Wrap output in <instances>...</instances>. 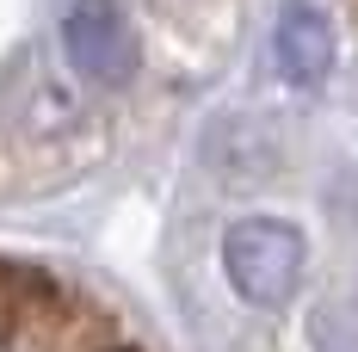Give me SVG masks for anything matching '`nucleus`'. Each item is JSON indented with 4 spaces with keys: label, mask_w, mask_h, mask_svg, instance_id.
Listing matches in <instances>:
<instances>
[{
    "label": "nucleus",
    "mask_w": 358,
    "mask_h": 352,
    "mask_svg": "<svg viewBox=\"0 0 358 352\" xmlns=\"http://www.w3.org/2000/svg\"><path fill=\"white\" fill-rule=\"evenodd\" d=\"M222 272L253 309H285L303 284V235L272 216H241L222 235Z\"/></svg>",
    "instance_id": "obj_1"
},
{
    "label": "nucleus",
    "mask_w": 358,
    "mask_h": 352,
    "mask_svg": "<svg viewBox=\"0 0 358 352\" xmlns=\"http://www.w3.org/2000/svg\"><path fill=\"white\" fill-rule=\"evenodd\" d=\"M272 62H278V80L290 87H322L334 74V25L309 0H290L272 25Z\"/></svg>",
    "instance_id": "obj_3"
},
{
    "label": "nucleus",
    "mask_w": 358,
    "mask_h": 352,
    "mask_svg": "<svg viewBox=\"0 0 358 352\" xmlns=\"http://www.w3.org/2000/svg\"><path fill=\"white\" fill-rule=\"evenodd\" d=\"M62 50L87 87H124L136 74V31L117 0H74L62 19Z\"/></svg>",
    "instance_id": "obj_2"
}]
</instances>
